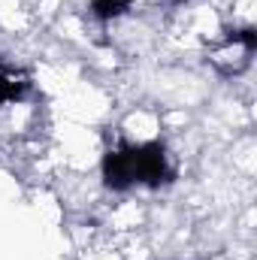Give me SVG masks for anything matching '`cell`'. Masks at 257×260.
Here are the masks:
<instances>
[{"mask_svg": "<svg viewBox=\"0 0 257 260\" xmlns=\"http://www.w3.org/2000/svg\"><path fill=\"white\" fill-rule=\"evenodd\" d=\"M127 151H130L133 182H148V185L164 182V176H167V157H164V148L157 142L136 145V148H127Z\"/></svg>", "mask_w": 257, "mask_h": 260, "instance_id": "6da1fadb", "label": "cell"}, {"mask_svg": "<svg viewBox=\"0 0 257 260\" xmlns=\"http://www.w3.org/2000/svg\"><path fill=\"white\" fill-rule=\"evenodd\" d=\"M103 176L112 188H127L133 182V170H130V151L127 148H118V151H109L106 160H103Z\"/></svg>", "mask_w": 257, "mask_h": 260, "instance_id": "7a4b0ae2", "label": "cell"}, {"mask_svg": "<svg viewBox=\"0 0 257 260\" xmlns=\"http://www.w3.org/2000/svg\"><path fill=\"white\" fill-rule=\"evenodd\" d=\"M27 88H30V79L21 70H15V67H3L0 70V103L21 100L27 94Z\"/></svg>", "mask_w": 257, "mask_h": 260, "instance_id": "3957f363", "label": "cell"}, {"mask_svg": "<svg viewBox=\"0 0 257 260\" xmlns=\"http://www.w3.org/2000/svg\"><path fill=\"white\" fill-rule=\"evenodd\" d=\"M127 6H130V0H94V15L112 18V15H121Z\"/></svg>", "mask_w": 257, "mask_h": 260, "instance_id": "277c9868", "label": "cell"}]
</instances>
